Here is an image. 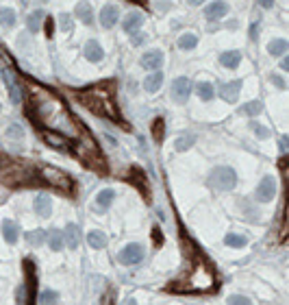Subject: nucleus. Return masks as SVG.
<instances>
[{
    "mask_svg": "<svg viewBox=\"0 0 289 305\" xmlns=\"http://www.w3.org/2000/svg\"><path fill=\"white\" fill-rule=\"evenodd\" d=\"M28 89V105H26V116L31 113L35 122L44 124V129L55 131V133L65 135L68 140L81 137L83 124L76 122V118L70 113L65 103L50 89L37 85L31 79H26Z\"/></svg>",
    "mask_w": 289,
    "mask_h": 305,
    "instance_id": "f257e3e1",
    "label": "nucleus"
},
{
    "mask_svg": "<svg viewBox=\"0 0 289 305\" xmlns=\"http://www.w3.org/2000/svg\"><path fill=\"white\" fill-rule=\"evenodd\" d=\"M113 89H116V83L113 81H107V83H100V85H92L83 92H78V100L92 109L94 113L98 116H107L111 120H120V111H118V105L113 100Z\"/></svg>",
    "mask_w": 289,
    "mask_h": 305,
    "instance_id": "f03ea898",
    "label": "nucleus"
},
{
    "mask_svg": "<svg viewBox=\"0 0 289 305\" xmlns=\"http://www.w3.org/2000/svg\"><path fill=\"white\" fill-rule=\"evenodd\" d=\"M215 288V275L213 271L204 264L202 260H198L194 268L189 271L187 279H183V286L172 292H211Z\"/></svg>",
    "mask_w": 289,
    "mask_h": 305,
    "instance_id": "7ed1b4c3",
    "label": "nucleus"
},
{
    "mask_svg": "<svg viewBox=\"0 0 289 305\" xmlns=\"http://www.w3.org/2000/svg\"><path fill=\"white\" fill-rule=\"evenodd\" d=\"M74 151L78 155V159L83 161V164L87 166V168H92L96 172H100V175H107V164L105 159H102V155L98 151V146H96V142L85 133V129L81 131V142L74 146Z\"/></svg>",
    "mask_w": 289,
    "mask_h": 305,
    "instance_id": "20e7f679",
    "label": "nucleus"
},
{
    "mask_svg": "<svg viewBox=\"0 0 289 305\" xmlns=\"http://www.w3.org/2000/svg\"><path fill=\"white\" fill-rule=\"evenodd\" d=\"M0 181L4 185H26V183H37L39 177L33 168H26L22 164H11L0 172Z\"/></svg>",
    "mask_w": 289,
    "mask_h": 305,
    "instance_id": "39448f33",
    "label": "nucleus"
},
{
    "mask_svg": "<svg viewBox=\"0 0 289 305\" xmlns=\"http://www.w3.org/2000/svg\"><path fill=\"white\" fill-rule=\"evenodd\" d=\"M37 177H39V181L52 185V188L61 190V192H65V194H72V192H74V181H72V179L65 175L63 170L55 168V166H39Z\"/></svg>",
    "mask_w": 289,
    "mask_h": 305,
    "instance_id": "423d86ee",
    "label": "nucleus"
},
{
    "mask_svg": "<svg viewBox=\"0 0 289 305\" xmlns=\"http://www.w3.org/2000/svg\"><path fill=\"white\" fill-rule=\"evenodd\" d=\"M235 183H237V175H235V170L231 166H218V168H213L211 175H209V185H211L213 190H220V192L233 190Z\"/></svg>",
    "mask_w": 289,
    "mask_h": 305,
    "instance_id": "0eeeda50",
    "label": "nucleus"
},
{
    "mask_svg": "<svg viewBox=\"0 0 289 305\" xmlns=\"http://www.w3.org/2000/svg\"><path fill=\"white\" fill-rule=\"evenodd\" d=\"M24 275H26V286H24V292H26V301L24 305H35V299H37V268H35L33 260H24Z\"/></svg>",
    "mask_w": 289,
    "mask_h": 305,
    "instance_id": "6e6552de",
    "label": "nucleus"
},
{
    "mask_svg": "<svg viewBox=\"0 0 289 305\" xmlns=\"http://www.w3.org/2000/svg\"><path fill=\"white\" fill-rule=\"evenodd\" d=\"M144 260V247L137 242H131L126 244V247L118 253V262L124 266H133V264H140V262Z\"/></svg>",
    "mask_w": 289,
    "mask_h": 305,
    "instance_id": "1a4fd4ad",
    "label": "nucleus"
},
{
    "mask_svg": "<svg viewBox=\"0 0 289 305\" xmlns=\"http://www.w3.org/2000/svg\"><path fill=\"white\" fill-rule=\"evenodd\" d=\"M41 137H44L46 144L50 148H55V151H70L72 148V140H68V137L61 135V133H55V131L44 129L41 131Z\"/></svg>",
    "mask_w": 289,
    "mask_h": 305,
    "instance_id": "9d476101",
    "label": "nucleus"
},
{
    "mask_svg": "<svg viewBox=\"0 0 289 305\" xmlns=\"http://www.w3.org/2000/svg\"><path fill=\"white\" fill-rule=\"evenodd\" d=\"M274 194H276V181H274V177H263L261 179V183H259V188H257V192H255V199L259 203H270L274 199Z\"/></svg>",
    "mask_w": 289,
    "mask_h": 305,
    "instance_id": "9b49d317",
    "label": "nucleus"
},
{
    "mask_svg": "<svg viewBox=\"0 0 289 305\" xmlns=\"http://www.w3.org/2000/svg\"><path fill=\"white\" fill-rule=\"evenodd\" d=\"M191 79H187V76H178V79H174L172 83V96L176 103H185V100L189 98L191 94Z\"/></svg>",
    "mask_w": 289,
    "mask_h": 305,
    "instance_id": "f8f14e48",
    "label": "nucleus"
},
{
    "mask_svg": "<svg viewBox=\"0 0 289 305\" xmlns=\"http://www.w3.org/2000/svg\"><path fill=\"white\" fill-rule=\"evenodd\" d=\"M2 76L7 81V87H9V94H11V100L15 105L22 103V92H20V85H17V79H15V72L11 68H4L2 70Z\"/></svg>",
    "mask_w": 289,
    "mask_h": 305,
    "instance_id": "ddd939ff",
    "label": "nucleus"
},
{
    "mask_svg": "<svg viewBox=\"0 0 289 305\" xmlns=\"http://www.w3.org/2000/svg\"><path fill=\"white\" fill-rule=\"evenodd\" d=\"M239 89H242V81H228V83H220V96L226 103H235L239 96Z\"/></svg>",
    "mask_w": 289,
    "mask_h": 305,
    "instance_id": "4468645a",
    "label": "nucleus"
},
{
    "mask_svg": "<svg viewBox=\"0 0 289 305\" xmlns=\"http://www.w3.org/2000/svg\"><path fill=\"white\" fill-rule=\"evenodd\" d=\"M83 55H85L87 61L100 63L102 59H105V50H102V46H100L96 39H89L87 44H85V48H83Z\"/></svg>",
    "mask_w": 289,
    "mask_h": 305,
    "instance_id": "2eb2a0df",
    "label": "nucleus"
},
{
    "mask_svg": "<svg viewBox=\"0 0 289 305\" xmlns=\"http://www.w3.org/2000/svg\"><path fill=\"white\" fill-rule=\"evenodd\" d=\"M113 201H116V192H113L111 188H107V190H102V192H98V196H96L94 209L96 212H107V209L111 207Z\"/></svg>",
    "mask_w": 289,
    "mask_h": 305,
    "instance_id": "dca6fc26",
    "label": "nucleus"
},
{
    "mask_svg": "<svg viewBox=\"0 0 289 305\" xmlns=\"http://www.w3.org/2000/svg\"><path fill=\"white\" fill-rule=\"evenodd\" d=\"M142 24H144V15L140 13V11H131V13L124 17L122 28H124L126 33H133V35H135L137 31H140V26H142Z\"/></svg>",
    "mask_w": 289,
    "mask_h": 305,
    "instance_id": "f3484780",
    "label": "nucleus"
},
{
    "mask_svg": "<svg viewBox=\"0 0 289 305\" xmlns=\"http://www.w3.org/2000/svg\"><path fill=\"white\" fill-rule=\"evenodd\" d=\"M142 65L146 70H159L163 65V52L161 50H150L142 57Z\"/></svg>",
    "mask_w": 289,
    "mask_h": 305,
    "instance_id": "a211bd4d",
    "label": "nucleus"
},
{
    "mask_svg": "<svg viewBox=\"0 0 289 305\" xmlns=\"http://www.w3.org/2000/svg\"><path fill=\"white\" fill-rule=\"evenodd\" d=\"M78 236H81V231H78V227H76L74 223H68V225H65L63 242L68 244V249H72V251L78 249Z\"/></svg>",
    "mask_w": 289,
    "mask_h": 305,
    "instance_id": "6ab92c4d",
    "label": "nucleus"
},
{
    "mask_svg": "<svg viewBox=\"0 0 289 305\" xmlns=\"http://www.w3.org/2000/svg\"><path fill=\"white\" fill-rule=\"evenodd\" d=\"M2 238L7 244H15L17 238H20V227L13 220H4L2 223Z\"/></svg>",
    "mask_w": 289,
    "mask_h": 305,
    "instance_id": "aec40b11",
    "label": "nucleus"
},
{
    "mask_svg": "<svg viewBox=\"0 0 289 305\" xmlns=\"http://www.w3.org/2000/svg\"><path fill=\"white\" fill-rule=\"evenodd\" d=\"M118 17H120L118 9L113 7V4H107V7L100 11V24H102V26H107V28H111V26H116Z\"/></svg>",
    "mask_w": 289,
    "mask_h": 305,
    "instance_id": "412c9836",
    "label": "nucleus"
},
{
    "mask_svg": "<svg viewBox=\"0 0 289 305\" xmlns=\"http://www.w3.org/2000/svg\"><path fill=\"white\" fill-rule=\"evenodd\" d=\"M220 63L224 65V68L228 70H235L239 63H242V52L239 50H226L220 55Z\"/></svg>",
    "mask_w": 289,
    "mask_h": 305,
    "instance_id": "4be33fe9",
    "label": "nucleus"
},
{
    "mask_svg": "<svg viewBox=\"0 0 289 305\" xmlns=\"http://www.w3.org/2000/svg\"><path fill=\"white\" fill-rule=\"evenodd\" d=\"M226 13H228V4L226 2H211L207 9H204L207 20H220V17H224Z\"/></svg>",
    "mask_w": 289,
    "mask_h": 305,
    "instance_id": "5701e85b",
    "label": "nucleus"
},
{
    "mask_svg": "<svg viewBox=\"0 0 289 305\" xmlns=\"http://www.w3.org/2000/svg\"><path fill=\"white\" fill-rule=\"evenodd\" d=\"M76 17L83 22V24H87V26H92L94 24V9L89 7L87 2H81V4H76Z\"/></svg>",
    "mask_w": 289,
    "mask_h": 305,
    "instance_id": "b1692460",
    "label": "nucleus"
},
{
    "mask_svg": "<svg viewBox=\"0 0 289 305\" xmlns=\"http://www.w3.org/2000/svg\"><path fill=\"white\" fill-rule=\"evenodd\" d=\"M35 212H37V216H41V218L50 216V214H52L50 199H46V196H37V199H35Z\"/></svg>",
    "mask_w": 289,
    "mask_h": 305,
    "instance_id": "393cba45",
    "label": "nucleus"
},
{
    "mask_svg": "<svg viewBox=\"0 0 289 305\" xmlns=\"http://www.w3.org/2000/svg\"><path fill=\"white\" fill-rule=\"evenodd\" d=\"M87 242H89V247L92 249H105L107 247V236L102 231L94 229V231L87 233Z\"/></svg>",
    "mask_w": 289,
    "mask_h": 305,
    "instance_id": "a878e982",
    "label": "nucleus"
},
{
    "mask_svg": "<svg viewBox=\"0 0 289 305\" xmlns=\"http://www.w3.org/2000/svg\"><path fill=\"white\" fill-rule=\"evenodd\" d=\"M287 48H289V44H287V39H272L268 44V52L272 57H283L287 52Z\"/></svg>",
    "mask_w": 289,
    "mask_h": 305,
    "instance_id": "bb28decb",
    "label": "nucleus"
},
{
    "mask_svg": "<svg viewBox=\"0 0 289 305\" xmlns=\"http://www.w3.org/2000/svg\"><path fill=\"white\" fill-rule=\"evenodd\" d=\"M161 85H163V74L161 72H152L150 76H146V81H144V89H146V92H156Z\"/></svg>",
    "mask_w": 289,
    "mask_h": 305,
    "instance_id": "cd10ccee",
    "label": "nucleus"
},
{
    "mask_svg": "<svg viewBox=\"0 0 289 305\" xmlns=\"http://www.w3.org/2000/svg\"><path fill=\"white\" fill-rule=\"evenodd\" d=\"M46 240H48V247H50L52 251H61L63 249V233L59 229H52L46 236Z\"/></svg>",
    "mask_w": 289,
    "mask_h": 305,
    "instance_id": "c85d7f7f",
    "label": "nucleus"
},
{
    "mask_svg": "<svg viewBox=\"0 0 289 305\" xmlns=\"http://www.w3.org/2000/svg\"><path fill=\"white\" fill-rule=\"evenodd\" d=\"M261 109H263V103H261V100H250V103L242 105V109H239V113L255 118V116H259V113H261Z\"/></svg>",
    "mask_w": 289,
    "mask_h": 305,
    "instance_id": "c756f323",
    "label": "nucleus"
},
{
    "mask_svg": "<svg viewBox=\"0 0 289 305\" xmlns=\"http://www.w3.org/2000/svg\"><path fill=\"white\" fill-rule=\"evenodd\" d=\"M196 89H198V96H200V100H204V103H207V100H211L213 94H215V89H213V85L209 81H200Z\"/></svg>",
    "mask_w": 289,
    "mask_h": 305,
    "instance_id": "7c9ffc66",
    "label": "nucleus"
},
{
    "mask_svg": "<svg viewBox=\"0 0 289 305\" xmlns=\"http://www.w3.org/2000/svg\"><path fill=\"white\" fill-rule=\"evenodd\" d=\"M26 242H28V247H41V244L46 242V231H41V229L28 231L26 233Z\"/></svg>",
    "mask_w": 289,
    "mask_h": 305,
    "instance_id": "2f4dec72",
    "label": "nucleus"
},
{
    "mask_svg": "<svg viewBox=\"0 0 289 305\" xmlns=\"http://www.w3.org/2000/svg\"><path fill=\"white\" fill-rule=\"evenodd\" d=\"M41 17H44V11H41V9H35L33 13L26 17V26H28V31H31V33L39 31V22H41Z\"/></svg>",
    "mask_w": 289,
    "mask_h": 305,
    "instance_id": "473e14b6",
    "label": "nucleus"
},
{
    "mask_svg": "<svg viewBox=\"0 0 289 305\" xmlns=\"http://www.w3.org/2000/svg\"><path fill=\"white\" fill-rule=\"evenodd\" d=\"M224 242H226V247H233V249H242L246 247V236H242V233H228V236L224 238Z\"/></svg>",
    "mask_w": 289,
    "mask_h": 305,
    "instance_id": "72a5a7b5",
    "label": "nucleus"
},
{
    "mask_svg": "<svg viewBox=\"0 0 289 305\" xmlns=\"http://www.w3.org/2000/svg\"><path fill=\"white\" fill-rule=\"evenodd\" d=\"M196 44H198V37L194 33H185L183 37L178 39V48L180 50H191V48H196Z\"/></svg>",
    "mask_w": 289,
    "mask_h": 305,
    "instance_id": "f704fd0d",
    "label": "nucleus"
},
{
    "mask_svg": "<svg viewBox=\"0 0 289 305\" xmlns=\"http://www.w3.org/2000/svg\"><path fill=\"white\" fill-rule=\"evenodd\" d=\"M152 137L156 142H163V135H165V122H163V118H154V122H152Z\"/></svg>",
    "mask_w": 289,
    "mask_h": 305,
    "instance_id": "c9c22d12",
    "label": "nucleus"
},
{
    "mask_svg": "<svg viewBox=\"0 0 289 305\" xmlns=\"http://www.w3.org/2000/svg\"><path fill=\"white\" fill-rule=\"evenodd\" d=\"M194 142H196V135L194 133H187V135H180L174 146H176V151L183 153V151H187V148L194 146Z\"/></svg>",
    "mask_w": 289,
    "mask_h": 305,
    "instance_id": "e433bc0d",
    "label": "nucleus"
},
{
    "mask_svg": "<svg viewBox=\"0 0 289 305\" xmlns=\"http://www.w3.org/2000/svg\"><path fill=\"white\" fill-rule=\"evenodd\" d=\"M0 24L2 26H13L15 24V11L13 9H7V7H2L0 9Z\"/></svg>",
    "mask_w": 289,
    "mask_h": 305,
    "instance_id": "4c0bfd02",
    "label": "nucleus"
},
{
    "mask_svg": "<svg viewBox=\"0 0 289 305\" xmlns=\"http://www.w3.org/2000/svg\"><path fill=\"white\" fill-rule=\"evenodd\" d=\"M41 305H57L59 303V292L57 290H44L39 295Z\"/></svg>",
    "mask_w": 289,
    "mask_h": 305,
    "instance_id": "58836bf2",
    "label": "nucleus"
},
{
    "mask_svg": "<svg viewBox=\"0 0 289 305\" xmlns=\"http://www.w3.org/2000/svg\"><path fill=\"white\" fill-rule=\"evenodd\" d=\"M133 175L137 177L135 185H137V188L142 190V194H144V196H146V199H148V188H146V175H144V172H142L140 168H137V166H133Z\"/></svg>",
    "mask_w": 289,
    "mask_h": 305,
    "instance_id": "ea45409f",
    "label": "nucleus"
},
{
    "mask_svg": "<svg viewBox=\"0 0 289 305\" xmlns=\"http://www.w3.org/2000/svg\"><path fill=\"white\" fill-rule=\"evenodd\" d=\"M226 305H252V301L244 295H231L226 299Z\"/></svg>",
    "mask_w": 289,
    "mask_h": 305,
    "instance_id": "a19ab883",
    "label": "nucleus"
},
{
    "mask_svg": "<svg viewBox=\"0 0 289 305\" xmlns=\"http://www.w3.org/2000/svg\"><path fill=\"white\" fill-rule=\"evenodd\" d=\"M7 137H11V140H22L24 137V131H22V127L20 124H9L7 127Z\"/></svg>",
    "mask_w": 289,
    "mask_h": 305,
    "instance_id": "79ce46f5",
    "label": "nucleus"
},
{
    "mask_svg": "<svg viewBox=\"0 0 289 305\" xmlns=\"http://www.w3.org/2000/svg\"><path fill=\"white\" fill-rule=\"evenodd\" d=\"M250 131H255V135H257V137H261V140H268V137H270V129H268V127H263V124L252 122V124H250Z\"/></svg>",
    "mask_w": 289,
    "mask_h": 305,
    "instance_id": "37998d69",
    "label": "nucleus"
},
{
    "mask_svg": "<svg viewBox=\"0 0 289 305\" xmlns=\"http://www.w3.org/2000/svg\"><path fill=\"white\" fill-rule=\"evenodd\" d=\"M270 81H272L279 89H287V83L283 81V76H281V74H270Z\"/></svg>",
    "mask_w": 289,
    "mask_h": 305,
    "instance_id": "c03bdc74",
    "label": "nucleus"
},
{
    "mask_svg": "<svg viewBox=\"0 0 289 305\" xmlns=\"http://www.w3.org/2000/svg\"><path fill=\"white\" fill-rule=\"evenodd\" d=\"M59 20H61V28H63V31H70V28H72V17L68 13H61Z\"/></svg>",
    "mask_w": 289,
    "mask_h": 305,
    "instance_id": "a18cd8bd",
    "label": "nucleus"
},
{
    "mask_svg": "<svg viewBox=\"0 0 289 305\" xmlns=\"http://www.w3.org/2000/svg\"><path fill=\"white\" fill-rule=\"evenodd\" d=\"M152 238H154V244H156V247H161V244H163V236H161V229H159V227H154V229H152Z\"/></svg>",
    "mask_w": 289,
    "mask_h": 305,
    "instance_id": "49530a36",
    "label": "nucleus"
},
{
    "mask_svg": "<svg viewBox=\"0 0 289 305\" xmlns=\"http://www.w3.org/2000/svg\"><path fill=\"white\" fill-rule=\"evenodd\" d=\"M257 37H259V22H252L250 24V39L257 41Z\"/></svg>",
    "mask_w": 289,
    "mask_h": 305,
    "instance_id": "de8ad7c7",
    "label": "nucleus"
},
{
    "mask_svg": "<svg viewBox=\"0 0 289 305\" xmlns=\"http://www.w3.org/2000/svg\"><path fill=\"white\" fill-rule=\"evenodd\" d=\"M44 28H46V37H52V17H46Z\"/></svg>",
    "mask_w": 289,
    "mask_h": 305,
    "instance_id": "09e8293b",
    "label": "nucleus"
},
{
    "mask_svg": "<svg viewBox=\"0 0 289 305\" xmlns=\"http://www.w3.org/2000/svg\"><path fill=\"white\" fill-rule=\"evenodd\" d=\"M287 144H289V140H287V135H283V137H281V144H279L283 153H285V151H287Z\"/></svg>",
    "mask_w": 289,
    "mask_h": 305,
    "instance_id": "8fccbe9b",
    "label": "nucleus"
},
{
    "mask_svg": "<svg viewBox=\"0 0 289 305\" xmlns=\"http://www.w3.org/2000/svg\"><path fill=\"white\" fill-rule=\"evenodd\" d=\"M142 41H144V35H140V33H135V35H133V44H135V46H140V44H142Z\"/></svg>",
    "mask_w": 289,
    "mask_h": 305,
    "instance_id": "3c124183",
    "label": "nucleus"
},
{
    "mask_svg": "<svg viewBox=\"0 0 289 305\" xmlns=\"http://www.w3.org/2000/svg\"><path fill=\"white\" fill-rule=\"evenodd\" d=\"M279 168L285 172V168H287V157H281V161H279Z\"/></svg>",
    "mask_w": 289,
    "mask_h": 305,
    "instance_id": "603ef678",
    "label": "nucleus"
},
{
    "mask_svg": "<svg viewBox=\"0 0 289 305\" xmlns=\"http://www.w3.org/2000/svg\"><path fill=\"white\" fill-rule=\"evenodd\" d=\"M281 68H283V70H289V59H287V57L281 61Z\"/></svg>",
    "mask_w": 289,
    "mask_h": 305,
    "instance_id": "864d4df0",
    "label": "nucleus"
},
{
    "mask_svg": "<svg viewBox=\"0 0 289 305\" xmlns=\"http://www.w3.org/2000/svg\"><path fill=\"white\" fill-rule=\"evenodd\" d=\"M124 305H137V301H135V299H126Z\"/></svg>",
    "mask_w": 289,
    "mask_h": 305,
    "instance_id": "5fc2aeb1",
    "label": "nucleus"
}]
</instances>
